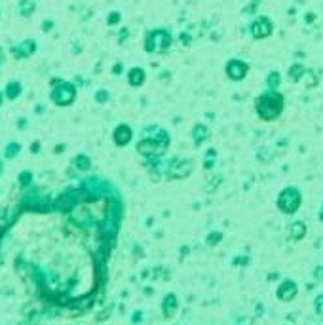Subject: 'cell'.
I'll return each instance as SVG.
<instances>
[{
  "mask_svg": "<svg viewBox=\"0 0 323 325\" xmlns=\"http://www.w3.org/2000/svg\"><path fill=\"white\" fill-rule=\"evenodd\" d=\"M283 95L276 90H268L257 97V114L259 118H263L264 122H272V120L280 118V114L283 112Z\"/></svg>",
  "mask_w": 323,
  "mask_h": 325,
  "instance_id": "cell-1",
  "label": "cell"
},
{
  "mask_svg": "<svg viewBox=\"0 0 323 325\" xmlns=\"http://www.w3.org/2000/svg\"><path fill=\"white\" fill-rule=\"evenodd\" d=\"M150 129H152V135L148 137V133H146V139L137 148L146 156H156V154H162L168 148L170 135L158 126H150Z\"/></svg>",
  "mask_w": 323,
  "mask_h": 325,
  "instance_id": "cell-2",
  "label": "cell"
},
{
  "mask_svg": "<svg viewBox=\"0 0 323 325\" xmlns=\"http://www.w3.org/2000/svg\"><path fill=\"white\" fill-rule=\"evenodd\" d=\"M171 46V34L164 29L148 31L145 40V50L148 53H166Z\"/></svg>",
  "mask_w": 323,
  "mask_h": 325,
  "instance_id": "cell-3",
  "label": "cell"
},
{
  "mask_svg": "<svg viewBox=\"0 0 323 325\" xmlns=\"http://www.w3.org/2000/svg\"><path fill=\"white\" fill-rule=\"evenodd\" d=\"M300 200H302V198H300L298 188L287 187V188H283L280 192V196H278V207H280V211H283L285 215H293L298 211Z\"/></svg>",
  "mask_w": 323,
  "mask_h": 325,
  "instance_id": "cell-4",
  "label": "cell"
},
{
  "mask_svg": "<svg viewBox=\"0 0 323 325\" xmlns=\"http://www.w3.org/2000/svg\"><path fill=\"white\" fill-rule=\"evenodd\" d=\"M251 34H253V38L257 40H261V38H268L270 34H272V21L268 19V17H257L255 21L251 23Z\"/></svg>",
  "mask_w": 323,
  "mask_h": 325,
  "instance_id": "cell-5",
  "label": "cell"
},
{
  "mask_svg": "<svg viewBox=\"0 0 323 325\" xmlns=\"http://www.w3.org/2000/svg\"><path fill=\"white\" fill-rule=\"evenodd\" d=\"M247 72H249V65L244 63V61L239 59H230L226 63V76L230 80H234V82H239V80H244L247 76Z\"/></svg>",
  "mask_w": 323,
  "mask_h": 325,
  "instance_id": "cell-6",
  "label": "cell"
},
{
  "mask_svg": "<svg viewBox=\"0 0 323 325\" xmlns=\"http://www.w3.org/2000/svg\"><path fill=\"white\" fill-rule=\"evenodd\" d=\"M295 297H297V283L291 282V280L281 282V285L278 287V299L283 300V302H289Z\"/></svg>",
  "mask_w": 323,
  "mask_h": 325,
  "instance_id": "cell-7",
  "label": "cell"
},
{
  "mask_svg": "<svg viewBox=\"0 0 323 325\" xmlns=\"http://www.w3.org/2000/svg\"><path fill=\"white\" fill-rule=\"evenodd\" d=\"M190 171H192V162H190V160H181V158H177V160H173L170 166L171 177H185V175H188Z\"/></svg>",
  "mask_w": 323,
  "mask_h": 325,
  "instance_id": "cell-8",
  "label": "cell"
},
{
  "mask_svg": "<svg viewBox=\"0 0 323 325\" xmlns=\"http://www.w3.org/2000/svg\"><path fill=\"white\" fill-rule=\"evenodd\" d=\"M304 234H306V226H304V222L295 221V222H291L289 224V236L293 239H300Z\"/></svg>",
  "mask_w": 323,
  "mask_h": 325,
  "instance_id": "cell-9",
  "label": "cell"
},
{
  "mask_svg": "<svg viewBox=\"0 0 323 325\" xmlns=\"http://www.w3.org/2000/svg\"><path fill=\"white\" fill-rule=\"evenodd\" d=\"M207 128H205L204 124H196L194 126V131H192V137H194V143L196 145H200V143H204L205 139H207Z\"/></svg>",
  "mask_w": 323,
  "mask_h": 325,
  "instance_id": "cell-10",
  "label": "cell"
},
{
  "mask_svg": "<svg viewBox=\"0 0 323 325\" xmlns=\"http://www.w3.org/2000/svg\"><path fill=\"white\" fill-rule=\"evenodd\" d=\"M131 139V129L128 126H118L116 131V143L118 145H128V141Z\"/></svg>",
  "mask_w": 323,
  "mask_h": 325,
  "instance_id": "cell-11",
  "label": "cell"
},
{
  "mask_svg": "<svg viewBox=\"0 0 323 325\" xmlns=\"http://www.w3.org/2000/svg\"><path fill=\"white\" fill-rule=\"evenodd\" d=\"M145 82V70L143 68H133L129 72V84L131 86H141Z\"/></svg>",
  "mask_w": 323,
  "mask_h": 325,
  "instance_id": "cell-12",
  "label": "cell"
},
{
  "mask_svg": "<svg viewBox=\"0 0 323 325\" xmlns=\"http://www.w3.org/2000/svg\"><path fill=\"white\" fill-rule=\"evenodd\" d=\"M162 308H164V312H166V314H170V312H173V310L177 308V299H175V295H173V293H170V295L164 299Z\"/></svg>",
  "mask_w": 323,
  "mask_h": 325,
  "instance_id": "cell-13",
  "label": "cell"
},
{
  "mask_svg": "<svg viewBox=\"0 0 323 325\" xmlns=\"http://www.w3.org/2000/svg\"><path fill=\"white\" fill-rule=\"evenodd\" d=\"M280 72H270L268 74V90H278V86H280Z\"/></svg>",
  "mask_w": 323,
  "mask_h": 325,
  "instance_id": "cell-14",
  "label": "cell"
},
{
  "mask_svg": "<svg viewBox=\"0 0 323 325\" xmlns=\"http://www.w3.org/2000/svg\"><path fill=\"white\" fill-rule=\"evenodd\" d=\"M221 238H222L221 232H211V236L207 238V246H213V243H219V241H221Z\"/></svg>",
  "mask_w": 323,
  "mask_h": 325,
  "instance_id": "cell-15",
  "label": "cell"
},
{
  "mask_svg": "<svg viewBox=\"0 0 323 325\" xmlns=\"http://www.w3.org/2000/svg\"><path fill=\"white\" fill-rule=\"evenodd\" d=\"M304 72V68L300 67V65H295L293 67V70H289V76H293V80H298V76Z\"/></svg>",
  "mask_w": 323,
  "mask_h": 325,
  "instance_id": "cell-16",
  "label": "cell"
},
{
  "mask_svg": "<svg viewBox=\"0 0 323 325\" xmlns=\"http://www.w3.org/2000/svg\"><path fill=\"white\" fill-rule=\"evenodd\" d=\"M314 308H315V312H317V314H323V295H319V297L315 299Z\"/></svg>",
  "mask_w": 323,
  "mask_h": 325,
  "instance_id": "cell-17",
  "label": "cell"
},
{
  "mask_svg": "<svg viewBox=\"0 0 323 325\" xmlns=\"http://www.w3.org/2000/svg\"><path fill=\"white\" fill-rule=\"evenodd\" d=\"M314 276H315V280H317V282H319V280H323V266H317V268H315Z\"/></svg>",
  "mask_w": 323,
  "mask_h": 325,
  "instance_id": "cell-18",
  "label": "cell"
},
{
  "mask_svg": "<svg viewBox=\"0 0 323 325\" xmlns=\"http://www.w3.org/2000/svg\"><path fill=\"white\" fill-rule=\"evenodd\" d=\"M319 221H323V207H321V211H319Z\"/></svg>",
  "mask_w": 323,
  "mask_h": 325,
  "instance_id": "cell-19",
  "label": "cell"
}]
</instances>
